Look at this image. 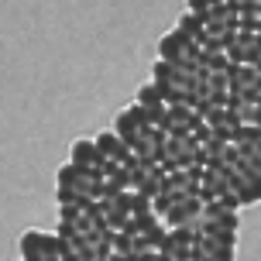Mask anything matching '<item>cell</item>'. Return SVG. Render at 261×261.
Wrapping results in <instances>:
<instances>
[{
	"label": "cell",
	"instance_id": "obj_13",
	"mask_svg": "<svg viewBox=\"0 0 261 261\" xmlns=\"http://www.w3.org/2000/svg\"><path fill=\"white\" fill-rule=\"evenodd\" d=\"M69 155H72L69 162H76L79 169H86V172H96V175H100V172L107 169V155L100 151L96 138H79V141L69 148Z\"/></svg>",
	"mask_w": 261,
	"mask_h": 261
},
{
	"label": "cell",
	"instance_id": "obj_5",
	"mask_svg": "<svg viewBox=\"0 0 261 261\" xmlns=\"http://www.w3.org/2000/svg\"><path fill=\"white\" fill-rule=\"evenodd\" d=\"M196 248H199V230L196 227H169V234L158 244V258L196 261Z\"/></svg>",
	"mask_w": 261,
	"mask_h": 261
},
{
	"label": "cell",
	"instance_id": "obj_11",
	"mask_svg": "<svg viewBox=\"0 0 261 261\" xmlns=\"http://www.w3.org/2000/svg\"><path fill=\"white\" fill-rule=\"evenodd\" d=\"M203 206H206V196L203 193H189V196L172 199V206L165 210V227H189V223H196Z\"/></svg>",
	"mask_w": 261,
	"mask_h": 261
},
{
	"label": "cell",
	"instance_id": "obj_19",
	"mask_svg": "<svg viewBox=\"0 0 261 261\" xmlns=\"http://www.w3.org/2000/svg\"><path fill=\"white\" fill-rule=\"evenodd\" d=\"M100 186H103V196H117V193H124V189H130V179L120 165H107V169L100 172Z\"/></svg>",
	"mask_w": 261,
	"mask_h": 261
},
{
	"label": "cell",
	"instance_id": "obj_20",
	"mask_svg": "<svg viewBox=\"0 0 261 261\" xmlns=\"http://www.w3.org/2000/svg\"><path fill=\"white\" fill-rule=\"evenodd\" d=\"M175 28H179V31H186V35H193V38H203V31H206V17L186 7V14L179 17V24H175Z\"/></svg>",
	"mask_w": 261,
	"mask_h": 261
},
{
	"label": "cell",
	"instance_id": "obj_16",
	"mask_svg": "<svg viewBox=\"0 0 261 261\" xmlns=\"http://www.w3.org/2000/svg\"><path fill=\"white\" fill-rule=\"evenodd\" d=\"M96 144H100V151L107 155V165H127L130 155H134V148L120 138L117 130H103V134H96Z\"/></svg>",
	"mask_w": 261,
	"mask_h": 261
},
{
	"label": "cell",
	"instance_id": "obj_17",
	"mask_svg": "<svg viewBox=\"0 0 261 261\" xmlns=\"http://www.w3.org/2000/svg\"><path fill=\"white\" fill-rule=\"evenodd\" d=\"M230 79H234V93L237 96H258L261 93V65H230Z\"/></svg>",
	"mask_w": 261,
	"mask_h": 261
},
{
	"label": "cell",
	"instance_id": "obj_18",
	"mask_svg": "<svg viewBox=\"0 0 261 261\" xmlns=\"http://www.w3.org/2000/svg\"><path fill=\"white\" fill-rule=\"evenodd\" d=\"M100 210H103V220H107L110 230H124L130 223V213L117 203V196H103V199H100Z\"/></svg>",
	"mask_w": 261,
	"mask_h": 261
},
{
	"label": "cell",
	"instance_id": "obj_14",
	"mask_svg": "<svg viewBox=\"0 0 261 261\" xmlns=\"http://www.w3.org/2000/svg\"><path fill=\"white\" fill-rule=\"evenodd\" d=\"M199 124H203V114L193 103H169V117H165L169 134H196Z\"/></svg>",
	"mask_w": 261,
	"mask_h": 261
},
{
	"label": "cell",
	"instance_id": "obj_12",
	"mask_svg": "<svg viewBox=\"0 0 261 261\" xmlns=\"http://www.w3.org/2000/svg\"><path fill=\"white\" fill-rule=\"evenodd\" d=\"M134 103H138V107L144 110V114H148V120H151V124L165 127V117H169V100H165V93L158 90V83H155V79H151L148 86H141V90H138Z\"/></svg>",
	"mask_w": 261,
	"mask_h": 261
},
{
	"label": "cell",
	"instance_id": "obj_21",
	"mask_svg": "<svg viewBox=\"0 0 261 261\" xmlns=\"http://www.w3.org/2000/svg\"><path fill=\"white\" fill-rule=\"evenodd\" d=\"M213 4H217V0H189V11H196V14H203V17H206Z\"/></svg>",
	"mask_w": 261,
	"mask_h": 261
},
{
	"label": "cell",
	"instance_id": "obj_10",
	"mask_svg": "<svg viewBox=\"0 0 261 261\" xmlns=\"http://www.w3.org/2000/svg\"><path fill=\"white\" fill-rule=\"evenodd\" d=\"M237 254V234H199V248H196V261H230Z\"/></svg>",
	"mask_w": 261,
	"mask_h": 261
},
{
	"label": "cell",
	"instance_id": "obj_2",
	"mask_svg": "<svg viewBox=\"0 0 261 261\" xmlns=\"http://www.w3.org/2000/svg\"><path fill=\"white\" fill-rule=\"evenodd\" d=\"M162 162H165L169 172L172 169H193V165H206V155H203V144L196 141V134H169Z\"/></svg>",
	"mask_w": 261,
	"mask_h": 261
},
{
	"label": "cell",
	"instance_id": "obj_8",
	"mask_svg": "<svg viewBox=\"0 0 261 261\" xmlns=\"http://www.w3.org/2000/svg\"><path fill=\"white\" fill-rule=\"evenodd\" d=\"M151 127H155V124L148 120V114H144L138 103H130L127 110H120L117 120H114V130H117V134L130 144V148H138V144L148 138V130H151Z\"/></svg>",
	"mask_w": 261,
	"mask_h": 261
},
{
	"label": "cell",
	"instance_id": "obj_9",
	"mask_svg": "<svg viewBox=\"0 0 261 261\" xmlns=\"http://www.w3.org/2000/svg\"><path fill=\"white\" fill-rule=\"evenodd\" d=\"M227 169H230V193L237 196V203H241V206H254V203H261V179L258 175L248 172L237 158L227 165Z\"/></svg>",
	"mask_w": 261,
	"mask_h": 261
},
{
	"label": "cell",
	"instance_id": "obj_7",
	"mask_svg": "<svg viewBox=\"0 0 261 261\" xmlns=\"http://www.w3.org/2000/svg\"><path fill=\"white\" fill-rule=\"evenodd\" d=\"M59 186H69L72 193H79L83 199H103V186H100V175L96 172L79 169L76 162H69L59 169Z\"/></svg>",
	"mask_w": 261,
	"mask_h": 261
},
{
	"label": "cell",
	"instance_id": "obj_6",
	"mask_svg": "<svg viewBox=\"0 0 261 261\" xmlns=\"http://www.w3.org/2000/svg\"><path fill=\"white\" fill-rule=\"evenodd\" d=\"M59 237L65 241L69 261H96V241H100L103 234H93V230H86V227L59 220Z\"/></svg>",
	"mask_w": 261,
	"mask_h": 261
},
{
	"label": "cell",
	"instance_id": "obj_1",
	"mask_svg": "<svg viewBox=\"0 0 261 261\" xmlns=\"http://www.w3.org/2000/svg\"><path fill=\"white\" fill-rule=\"evenodd\" d=\"M158 59L165 62H175V65H203V48H199V38L186 35V31H169L162 35L158 41Z\"/></svg>",
	"mask_w": 261,
	"mask_h": 261
},
{
	"label": "cell",
	"instance_id": "obj_15",
	"mask_svg": "<svg viewBox=\"0 0 261 261\" xmlns=\"http://www.w3.org/2000/svg\"><path fill=\"white\" fill-rule=\"evenodd\" d=\"M227 55L234 65L261 62V35L258 31H237V38L227 45Z\"/></svg>",
	"mask_w": 261,
	"mask_h": 261
},
{
	"label": "cell",
	"instance_id": "obj_3",
	"mask_svg": "<svg viewBox=\"0 0 261 261\" xmlns=\"http://www.w3.org/2000/svg\"><path fill=\"white\" fill-rule=\"evenodd\" d=\"M21 254L24 261H69V251H65V241L55 234H45V230H24L21 237Z\"/></svg>",
	"mask_w": 261,
	"mask_h": 261
},
{
	"label": "cell",
	"instance_id": "obj_4",
	"mask_svg": "<svg viewBox=\"0 0 261 261\" xmlns=\"http://www.w3.org/2000/svg\"><path fill=\"white\" fill-rule=\"evenodd\" d=\"M189 227H196L199 234L203 230H210V234H237L241 230V213L230 203H206L203 213H199V220L189 223Z\"/></svg>",
	"mask_w": 261,
	"mask_h": 261
}]
</instances>
